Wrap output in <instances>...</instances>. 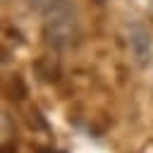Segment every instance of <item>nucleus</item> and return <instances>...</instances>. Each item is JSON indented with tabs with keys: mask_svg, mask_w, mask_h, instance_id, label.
I'll return each instance as SVG.
<instances>
[{
	"mask_svg": "<svg viewBox=\"0 0 153 153\" xmlns=\"http://www.w3.org/2000/svg\"><path fill=\"white\" fill-rule=\"evenodd\" d=\"M41 33H43L45 45H50L55 50H67V48L76 45L79 36H81V22H79L76 5L72 0H62L53 10H48L43 14Z\"/></svg>",
	"mask_w": 153,
	"mask_h": 153,
	"instance_id": "1",
	"label": "nucleus"
},
{
	"mask_svg": "<svg viewBox=\"0 0 153 153\" xmlns=\"http://www.w3.org/2000/svg\"><path fill=\"white\" fill-rule=\"evenodd\" d=\"M57 2H62V0H26V5H29L33 12H38L41 17H43L48 10H53Z\"/></svg>",
	"mask_w": 153,
	"mask_h": 153,
	"instance_id": "2",
	"label": "nucleus"
}]
</instances>
